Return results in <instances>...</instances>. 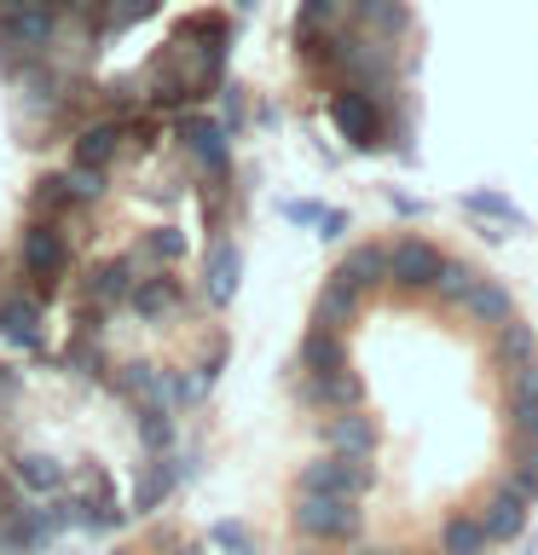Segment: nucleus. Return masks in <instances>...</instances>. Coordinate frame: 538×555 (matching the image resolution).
I'll return each mask as SVG.
<instances>
[{"label": "nucleus", "mask_w": 538, "mask_h": 555, "mask_svg": "<svg viewBox=\"0 0 538 555\" xmlns=\"http://www.w3.org/2000/svg\"><path fill=\"white\" fill-rule=\"evenodd\" d=\"M17 480L35 486V492H52V486H64V463H59V457H41V451H29V457H17Z\"/></svg>", "instance_id": "nucleus-15"}, {"label": "nucleus", "mask_w": 538, "mask_h": 555, "mask_svg": "<svg viewBox=\"0 0 538 555\" xmlns=\"http://www.w3.org/2000/svg\"><path fill=\"white\" fill-rule=\"evenodd\" d=\"M64 260H69L64 232H52V225H35V232L24 237V267L41 278V284H52V278L64 272Z\"/></svg>", "instance_id": "nucleus-5"}, {"label": "nucleus", "mask_w": 538, "mask_h": 555, "mask_svg": "<svg viewBox=\"0 0 538 555\" xmlns=\"http://www.w3.org/2000/svg\"><path fill=\"white\" fill-rule=\"evenodd\" d=\"M64 185H69V197H76V203H87V197H99V168L64 173Z\"/></svg>", "instance_id": "nucleus-28"}, {"label": "nucleus", "mask_w": 538, "mask_h": 555, "mask_svg": "<svg viewBox=\"0 0 538 555\" xmlns=\"http://www.w3.org/2000/svg\"><path fill=\"white\" fill-rule=\"evenodd\" d=\"M215 538L226 550H249V532H243V527H215Z\"/></svg>", "instance_id": "nucleus-32"}, {"label": "nucleus", "mask_w": 538, "mask_h": 555, "mask_svg": "<svg viewBox=\"0 0 538 555\" xmlns=\"http://www.w3.org/2000/svg\"><path fill=\"white\" fill-rule=\"evenodd\" d=\"M463 307L475 312V319H486V324H510V295H503L498 284H469V295H463Z\"/></svg>", "instance_id": "nucleus-10"}, {"label": "nucleus", "mask_w": 538, "mask_h": 555, "mask_svg": "<svg viewBox=\"0 0 538 555\" xmlns=\"http://www.w3.org/2000/svg\"><path fill=\"white\" fill-rule=\"evenodd\" d=\"M354 307H359V289H347V284H336V278H330V289H324V301H319V324L342 330L347 319H354Z\"/></svg>", "instance_id": "nucleus-16"}, {"label": "nucleus", "mask_w": 538, "mask_h": 555, "mask_svg": "<svg viewBox=\"0 0 538 555\" xmlns=\"http://www.w3.org/2000/svg\"><path fill=\"white\" fill-rule=\"evenodd\" d=\"M24 7H35V0H0V12H24Z\"/></svg>", "instance_id": "nucleus-35"}, {"label": "nucleus", "mask_w": 538, "mask_h": 555, "mask_svg": "<svg viewBox=\"0 0 538 555\" xmlns=\"http://www.w3.org/2000/svg\"><path fill=\"white\" fill-rule=\"evenodd\" d=\"M0 336L17 341V347H35L41 341V307L35 301H0Z\"/></svg>", "instance_id": "nucleus-8"}, {"label": "nucleus", "mask_w": 538, "mask_h": 555, "mask_svg": "<svg viewBox=\"0 0 538 555\" xmlns=\"http://www.w3.org/2000/svg\"><path fill=\"white\" fill-rule=\"evenodd\" d=\"M151 255H156V260L185 255V232H174V225H163V232H151Z\"/></svg>", "instance_id": "nucleus-26"}, {"label": "nucleus", "mask_w": 538, "mask_h": 555, "mask_svg": "<svg viewBox=\"0 0 538 555\" xmlns=\"http://www.w3.org/2000/svg\"><path fill=\"white\" fill-rule=\"evenodd\" d=\"M307 364H312V376H319V371H336V364H347V359H342L336 330H312V336H307Z\"/></svg>", "instance_id": "nucleus-18"}, {"label": "nucleus", "mask_w": 538, "mask_h": 555, "mask_svg": "<svg viewBox=\"0 0 538 555\" xmlns=\"http://www.w3.org/2000/svg\"><path fill=\"white\" fill-rule=\"evenodd\" d=\"M295 520H302V532H312V538H347L359 527V509H354V498H336V492H302Z\"/></svg>", "instance_id": "nucleus-1"}, {"label": "nucleus", "mask_w": 538, "mask_h": 555, "mask_svg": "<svg viewBox=\"0 0 538 555\" xmlns=\"http://www.w3.org/2000/svg\"><path fill=\"white\" fill-rule=\"evenodd\" d=\"M174 295H180V289H174L168 278H156V284H139V289H133V307L145 312V319H156V312L174 307Z\"/></svg>", "instance_id": "nucleus-20"}, {"label": "nucleus", "mask_w": 538, "mask_h": 555, "mask_svg": "<svg viewBox=\"0 0 538 555\" xmlns=\"http://www.w3.org/2000/svg\"><path fill=\"white\" fill-rule=\"evenodd\" d=\"M180 555H197V550H180Z\"/></svg>", "instance_id": "nucleus-38"}, {"label": "nucleus", "mask_w": 538, "mask_h": 555, "mask_svg": "<svg viewBox=\"0 0 538 555\" xmlns=\"http://www.w3.org/2000/svg\"><path fill=\"white\" fill-rule=\"evenodd\" d=\"M515 428L538 440V393H515Z\"/></svg>", "instance_id": "nucleus-27"}, {"label": "nucleus", "mask_w": 538, "mask_h": 555, "mask_svg": "<svg viewBox=\"0 0 538 555\" xmlns=\"http://www.w3.org/2000/svg\"><path fill=\"white\" fill-rule=\"evenodd\" d=\"M139 434H145V446H156V451H163L174 428H168V416H163V411H156V405H151L145 416H139Z\"/></svg>", "instance_id": "nucleus-24"}, {"label": "nucleus", "mask_w": 538, "mask_h": 555, "mask_svg": "<svg viewBox=\"0 0 538 555\" xmlns=\"http://www.w3.org/2000/svg\"><path fill=\"white\" fill-rule=\"evenodd\" d=\"M342 225H347L342 208H330V215H319V232H324V237H342Z\"/></svg>", "instance_id": "nucleus-33"}, {"label": "nucleus", "mask_w": 538, "mask_h": 555, "mask_svg": "<svg viewBox=\"0 0 538 555\" xmlns=\"http://www.w3.org/2000/svg\"><path fill=\"white\" fill-rule=\"evenodd\" d=\"M238 272H243V260H238V249H220L208 255V295H215V301H232V289H238Z\"/></svg>", "instance_id": "nucleus-14"}, {"label": "nucleus", "mask_w": 538, "mask_h": 555, "mask_svg": "<svg viewBox=\"0 0 538 555\" xmlns=\"http://www.w3.org/2000/svg\"><path fill=\"white\" fill-rule=\"evenodd\" d=\"M69 7H81V12H87V7H99V0H69Z\"/></svg>", "instance_id": "nucleus-36"}, {"label": "nucleus", "mask_w": 538, "mask_h": 555, "mask_svg": "<svg viewBox=\"0 0 538 555\" xmlns=\"http://www.w3.org/2000/svg\"><path fill=\"white\" fill-rule=\"evenodd\" d=\"M116 145H121V128H111V121H104V128H87L81 145H76V163L81 168H104L116 156Z\"/></svg>", "instance_id": "nucleus-11"}, {"label": "nucleus", "mask_w": 538, "mask_h": 555, "mask_svg": "<svg viewBox=\"0 0 538 555\" xmlns=\"http://www.w3.org/2000/svg\"><path fill=\"white\" fill-rule=\"evenodd\" d=\"M469 208H475V215H492L503 225H521V208L510 197H498V191H469Z\"/></svg>", "instance_id": "nucleus-21"}, {"label": "nucleus", "mask_w": 538, "mask_h": 555, "mask_svg": "<svg viewBox=\"0 0 538 555\" xmlns=\"http://www.w3.org/2000/svg\"><path fill=\"white\" fill-rule=\"evenodd\" d=\"M0 388H12V376H0Z\"/></svg>", "instance_id": "nucleus-37"}, {"label": "nucleus", "mask_w": 538, "mask_h": 555, "mask_svg": "<svg viewBox=\"0 0 538 555\" xmlns=\"http://www.w3.org/2000/svg\"><path fill=\"white\" fill-rule=\"evenodd\" d=\"M521 520H527V509H521V492H503V498H492V509H486V538H515L521 532Z\"/></svg>", "instance_id": "nucleus-13"}, {"label": "nucleus", "mask_w": 538, "mask_h": 555, "mask_svg": "<svg viewBox=\"0 0 538 555\" xmlns=\"http://www.w3.org/2000/svg\"><path fill=\"white\" fill-rule=\"evenodd\" d=\"M93 295L99 301H116V295H128V260H111V267L93 272Z\"/></svg>", "instance_id": "nucleus-22"}, {"label": "nucleus", "mask_w": 538, "mask_h": 555, "mask_svg": "<svg viewBox=\"0 0 538 555\" xmlns=\"http://www.w3.org/2000/svg\"><path fill=\"white\" fill-rule=\"evenodd\" d=\"M440 267H446V260L434 255L428 243H417V237L399 243V249L388 255V278H394V284H406V289H428L434 278H440Z\"/></svg>", "instance_id": "nucleus-3"}, {"label": "nucleus", "mask_w": 538, "mask_h": 555, "mask_svg": "<svg viewBox=\"0 0 538 555\" xmlns=\"http://www.w3.org/2000/svg\"><path fill=\"white\" fill-rule=\"evenodd\" d=\"M515 492H521V498L538 492V446L527 451V457H521V480H515Z\"/></svg>", "instance_id": "nucleus-30"}, {"label": "nucleus", "mask_w": 538, "mask_h": 555, "mask_svg": "<svg viewBox=\"0 0 538 555\" xmlns=\"http://www.w3.org/2000/svg\"><path fill=\"white\" fill-rule=\"evenodd\" d=\"M330 121L342 128L347 145H376V111H371V99H364V93H354V87L330 99Z\"/></svg>", "instance_id": "nucleus-4"}, {"label": "nucleus", "mask_w": 538, "mask_h": 555, "mask_svg": "<svg viewBox=\"0 0 538 555\" xmlns=\"http://www.w3.org/2000/svg\"><path fill=\"white\" fill-rule=\"evenodd\" d=\"M503 353H515L521 364H527V359H533V336H527L521 324H510V336H503Z\"/></svg>", "instance_id": "nucleus-29"}, {"label": "nucleus", "mask_w": 538, "mask_h": 555, "mask_svg": "<svg viewBox=\"0 0 538 555\" xmlns=\"http://www.w3.org/2000/svg\"><path fill=\"white\" fill-rule=\"evenodd\" d=\"M156 12V0H128V7L116 12V24H133V17H151Z\"/></svg>", "instance_id": "nucleus-31"}, {"label": "nucleus", "mask_w": 538, "mask_h": 555, "mask_svg": "<svg viewBox=\"0 0 538 555\" xmlns=\"http://www.w3.org/2000/svg\"><path fill=\"white\" fill-rule=\"evenodd\" d=\"M180 139H185V151L197 156V163L208 168V173H226V163H232V151H226V133L215 128V121H185L180 128Z\"/></svg>", "instance_id": "nucleus-6"}, {"label": "nucleus", "mask_w": 538, "mask_h": 555, "mask_svg": "<svg viewBox=\"0 0 538 555\" xmlns=\"http://www.w3.org/2000/svg\"><path fill=\"white\" fill-rule=\"evenodd\" d=\"M12 24H17V35H24V41H47V35H52V17H47L41 7L12 12Z\"/></svg>", "instance_id": "nucleus-23"}, {"label": "nucleus", "mask_w": 538, "mask_h": 555, "mask_svg": "<svg viewBox=\"0 0 538 555\" xmlns=\"http://www.w3.org/2000/svg\"><path fill=\"white\" fill-rule=\"evenodd\" d=\"M434 284H440V289L451 295V301H463L469 284H475V272H469V267H440V278H434Z\"/></svg>", "instance_id": "nucleus-25"}, {"label": "nucleus", "mask_w": 538, "mask_h": 555, "mask_svg": "<svg viewBox=\"0 0 538 555\" xmlns=\"http://www.w3.org/2000/svg\"><path fill=\"white\" fill-rule=\"evenodd\" d=\"M481 544H486V527L481 520H451L446 527V555H481Z\"/></svg>", "instance_id": "nucleus-19"}, {"label": "nucleus", "mask_w": 538, "mask_h": 555, "mask_svg": "<svg viewBox=\"0 0 538 555\" xmlns=\"http://www.w3.org/2000/svg\"><path fill=\"white\" fill-rule=\"evenodd\" d=\"M364 486H371V468H364L359 457H319L302 468V492H336V498H359Z\"/></svg>", "instance_id": "nucleus-2"}, {"label": "nucleus", "mask_w": 538, "mask_h": 555, "mask_svg": "<svg viewBox=\"0 0 538 555\" xmlns=\"http://www.w3.org/2000/svg\"><path fill=\"white\" fill-rule=\"evenodd\" d=\"M388 278V255L382 249H354L336 267V284H347V289H371V284H382Z\"/></svg>", "instance_id": "nucleus-9"}, {"label": "nucleus", "mask_w": 538, "mask_h": 555, "mask_svg": "<svg viewBox=\"0 0 538 555\" xmlns=\"http://www.w3.org/2000/svg\"><path fill=\"white\" fill-rule=\"evenodd\" d=\"M330 446L347 451V457H364V451L376 446V428H371V416H342L336 428H330Z\"/></svg>", "instance_id": "nucleus-12"}, {"label": "nucleus", "mask_w": 538, "mask_h": 555, "mask_svg": "<svg viewBox=\"0 0 538 555\" xmlns=\"http://www.w3.org/2000/svg\"><path fill=\"white\" fill-rule=\"evenodd\" d=\"M174 480H180V463H168V457H156V463H145V475L133 480V509L145 515V509H156L168 492H174Z\"/></svg>", "instance_id": "nucleus-7"}, {"label": "nucleus", "mask_w": 538, "mask_h": 555, "mask_svg": "<svg viewBox=\"0 0 538 555\" xmlns=\"http://www.w3.org/2000/svg\"><path fill=\"white\" fill-rule=\"evenodd\" d=\"M312 393L330 399V405H354V399H359V376H347V364H336V371H319Z\"/></svg>", "instance_id": "nucleus-17"}, {"label": "nucleus", "mask_w": 538, "mask_h": 555, "mask_svg": "<svg viewBox=\"0 0 538 555\" xmlns=\"http://www.w3.org/2000/svg\"><path fill=\"white\" fill-rule=\"evenodd\" d=\"M284 215H290V220H319L324 208H312V203H284Z\"/></svg>", "instance_id": "nucleus-34"}]
</instances>
